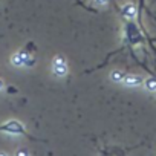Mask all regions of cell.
<instances>
[{"label": "cell", "mask_w": 156, "mask_h": 156, "mask_svg": "<svg viewBox=\"0 0 156 156\" xmlns=\"http://www.w3.org/2000/svg\"><path fill=\"white\" fill-rule=\"evenodd\" d=\"M126 38H127L130 43H138V41H139L138 31H136V28H135L132 23L127 25V29H126Z\"/></svg>", "instance_id": "obj_3"}, {"label": "cell", "mask_w": 156, "mask_h": 156, "mask_svg": "<svg viewBox=\"0 0 156 156\" xmlns=\"http://www.w3.org/2000/svg\"><path fill=\"white\" fill-rule=\"evenodd\" d=\"M0 132H6L11 135H26V130L23 129V126L16 119H11V121L5 122L3 126H0Z\"/></svg>", "instance_id": "obj_1"}, {"label": "cell", "mask_w": 156, "mask_h": 156, "mask_svg": "<svg viewBox=\"0 0 156 156\" xmlns=\"http://www.w3.org/2000/svg\"><path fill=\"white\" fill-rule=\"evenodd\" d=\"M145 87L150 92H156V80H154V78H148V80L145 81Z\"/></svg>", "instance_id": "obj_8"}, {"label": "cell", "mask_w": 156, "mask_h": 156, "mask_svg": "<svg viewBox=\"0 0 156 156\" xmlns=\"http://www.w3.org/2000/svg\"><path fill=\"white\" fill-rule=\"evenodd\" d=\"M11 63H12L14 66H17V67L25 66V64H23V58H22V54H20V52H17V54H14V55L11 57Z\"/></svg>", "instance_id": "obj_7"}, {"label": "cell", "mask_w": 156, "mask_h": 156, "mask_svg": "<svg viewBox=\"0 0 156 156\" xmlns=\"http://www.w3.org/2000/svg\"><path fill=\"white\" fill-rule=\"evenodd\" d=\"M0 156H8V153H5V151H0Z\"/></svg>", "instance_id": "obj_11"}, {"label": "cell", "mask_w": 156, "mask_h": 156, "mask_svg": "<svg viewBox=\"0 0 156 156\" xmlns=\"http://www.w3.org/2000/svg\"><path fill=\"white\" fill-rule=\"evenodd\" d=\"M110 78H112V81H115V83H121V81H124L126 75H124V72H121V70H112Z\"/></svg>", "instance_id": "obj_6"}, {"label": "cell", "mask_w": 156, "mask_h": 156, "mask_svg": "<svg viewBox=\"0 0 156 156\" xmlns=\"http://www.w3.org/2000/svg\"><path fill=\"white\" fill-rule=\"evenodd\" d=\"M121 12H122V16H124L126 19H133V17L136 16V8H135L133 3H127V5L122 6Z\"/></svg>", "instance_id": "obj_5"}, {"label": "cell", "mask_w": 156, "mask_h": 156, "mask_svg": "<svg viewBox=\"0 0 156 156\" xmlns=\"http://www.w3.org/2000/svg\"><path fill=\"white\" fill-rule=\"evenodd\" d=\"M122 83L129 87H136V86L142 84V80H141V76H136V75H126Z\"/></svg>", "instance_id": "obj_4"}, {"label": "cell", "mask_w": 156, "mask_h": 156, "mask_svg": "<svg viewBox=\"0 0 156 156\" xmlns=\"http://www.w3.org/2000/svg\"><path fill=\"white\" fill-rule=\"evenodd\" d=\"M3 89V83H2V80H0V90Z\"/></svg>", "instance_id": "obj_12"}, {"label": "cell", "mask_w": 156, "mask_h": 156, "mask_svg": "<svg viewBox=\"0 0 156 156\" xmlns=\"http://www.w3.org/2000/svg\"><path fill=\"white\" fill-rule=\"evenodd\" d=\"M94 2H95L97 5H107L109 0H94Z\"/></svg>", "instance_id": "obj_10"}, {"label": "cell", "mask_w": 156, "mask_h": 156, "mask_svg": "<svg viewBox=\"0 0 156 156\" xmlns=\"http://www.w3.org/2000/svg\"><path fill=\"white\" fill-rule=\"evenodd\" d=\"M16 156H29V153H28L26 148H19V150L16 151Z\"/></svg>", "instance_id": "obj_9"}, {"label": "cell", "mask_w": 156, "mask_h": 156, "mask_svg": "<svg viewBox=\"0 0 156 156\" xmlns=\"http://www.w3.org/2000/svg\"><path fill=\"white\" fill-rule=\"evenodd\" d=\"M52 70L57 76H64L67 73V64H66V60L64 57L61 55H57L54 58V63H52Z\"/></svg>", "instance_id": "obj_2"}]
</instances>
